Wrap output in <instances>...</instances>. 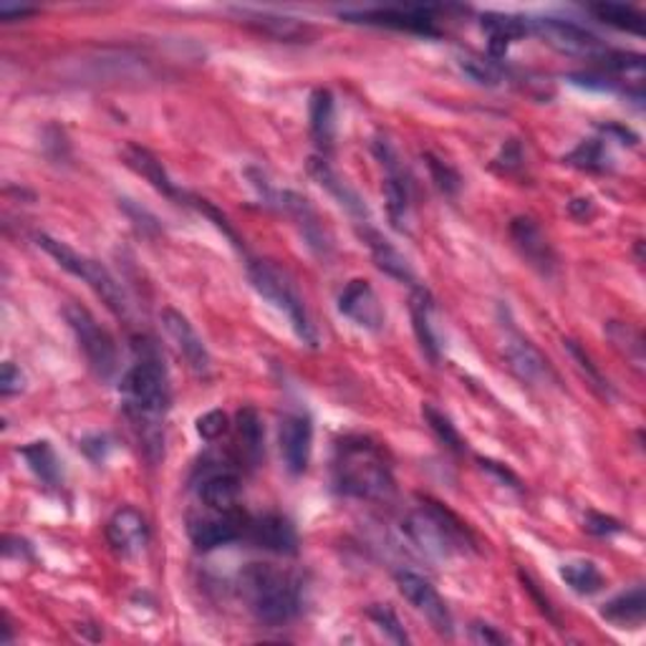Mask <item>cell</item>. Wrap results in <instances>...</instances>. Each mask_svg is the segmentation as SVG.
Wrapping results in <instances>:
<instances>
[{"label": "cell", "mask_w": 646, "mask_h": 646, "mask_svg": "<svg viewBox=\"0 0 646 646\" xmlns=\"http://www.w3.org/2000/svg\"><path fill=\"white\" fill-rule=\"evenodd\" d=\"M122 409L141 450L149 460H157L165 450V422L170 412V376L157 347L149 339L134 343V364L122 376Z\"/></svg>", "instance_id": "1"}, {"label": "cell", "mask_w": 646, "mask_h": 646, "mask_svg": "<svg viewBox=\"0 0 646 646\" xmlns=\"http://www.w3.org/2000/svg\"><path fill=\"white\" fill-rule=\"evenodd\" d=\"M331 480L337 492L356 500L387 502L397 492L387 452L362 434H347L333 444Z\"/></svg>", "instance_id": "2"}, {"label": "cell", "mask_w": 646, "mask_h": 646, "mask_svg": "<svg viewBox=\"0 0 646 646\" xmlns=\"http://www.w3.org/2000/svg\"><path fill=\"white\" fill-rule=\"evenodd\" d=\"M240 593L250 614L265 626H283L298 616V578L271 564H250L240 570Z\"/></svg>", "instance_id": "3"}, {"label": "cell", "mask_w": 646, "mask_h": 646, "mask_svg": "<svg viewBox=\"0 0 646 646\" xmlns=\"http://www.w3.org/2000/svg\"><path fill=\"white\" fill-rule=\"evenodd\" d=\"M401 528H405L407 539L430 558L465 556L477 545L463 520L434 500H422V506H417L405 518Z\"/></svg>", "instance_id": "4"}, {"label": "cell", "mask_w": 646, "mask_h": 646, "mask_svg": "<svg viewBox=\"0 0 646 646\" xmlns=\"http://www.w3.org/2000/svg\"><path fill=\"white\" fill-rule=\"evenodd\" d=\"M248 279L253 283L260 298H265L268 304L285 314L288 318L291 329L296 337L306 343V347L316 349L318 347V331L314 318H310L308 308L296 291V285L291 283L288 275H285L279 265L268 263V260H250L248 263Z\"/></svg>", "instance_id": "5"}, {"label": "cell", "mask_w": 646, "mask_h": 646, "mask_svg": "<svg viewBox=\"0 0 646 646\" xmlns=\"http://www.w3.org/2000/svg\"><path fill=\"white\" fill-rule=\"evenodd\" d=\"M36 246L44 250V253L52 256L64 271H69L73 279H79L89 285L91 291L97 293L99 298L104 301L106 308L112 310L114 316L127 318L129 316V298L124 293L122 283L109 273V268L99 263L94 258H87L73 250L66 242L52 238V235H36Z\"/></svg>", "instance_id": "6"}, {"label": "cell", "mask_w": 646, "mask_h": 646, "mask_svg": "<svg viewBox=\"0 0 646 646\" xmlns=\"http://www.w3.org/2000/svg\"><path fill=\"white\" fill-rule=\"evenodd\" d=\"M66 324L77 337L79 351L87 359V366L94 372L99 379L109 382L120 369V351H116V341L112 339L102 324L91 316V310H87L79 304H69L64 308Z\"/></svg>", "instance_id": "7"}, {"label": "cell", "mask_w": 646, "mask_h": 646, "mask_svg": "<svg viewBox=\"0 0 646 646\" xmlns=\"http://www.w3.org/2000/svg\"><path fill=\"white\" fill-rule=\"evenodd\" d=\"M372 149L384 170V197H387L389 220L397 230H407L409 213H412V188H409L405 165L389 139L376 137Z\"/></svg>", "instance_id": "8"}, {"label": "cell", "mask_w": 646, "mask_h": 646, "mask_svg": "<svg viewBox=\"0 0 646 646\" xmlns=\"http://www.w3.org/2000/svg\"><path fill=\"white\" fill-rule=\"evenodd\" d=\"M250 518L246 510L230 508V510H213L209 515L190 518L188 533L190 541L197 551H215L223 545H230L240 539H248Z\"/></svg>", "instance_id": "9"}, {"label": "cell", "mask_w": 646, "mask_h": 646, "mask_svg": "<svg viewBox=\"0 0 646 646\" xmlns=\"http://www.w3.org/2000/svg\"><path fill=\"white\" fill-rule=\"evenodd\" d=\"M531 33H539L545 44L558 48L560 54L568 56H581L601 61L609 54V48L603 46V41L591 33L589 29L578 26L574 21H560V19H531Z\"/></svg>", "instance_id": "10"}, {"label": "cell", "mask_w": 646, "mask_h": 646, "mask_svg": "<svg viewBox=\"0 0 646 646\" xmlns=\"http://www.w3.org/2000/svg\"><path fill=\"white\" fill-rule=\"evenodd\" d=\"M394 578H397V589L401 591V596L412 603L419 614L430 621L434 632L450 639V636L455 634V619H452V611L447 607V601L440 596V591L434 589L424 576L415 574V570L401 568L394 574Z\"/></svg>", "instance_id": "11"}, {"label": "cell", "mask_w": 646, "mask_h": 646, "mask_svg": "<svg viewBox=\"0 0 646 646\" xmlns=\"http://www.w3.org/2000/svg\"><path fill=\"white\" fill-rule=\"evenodd\" d=\"M506 359L510 372H513L520 382L528 384V387L545 389L551 387V384H558V376L553 372L548 359H545L523 333L513 329V326H508L506 333Z\"/></svg>", "instance_id": "12"}, {"label": "cell", "mask_w": 646, "mask_h": 646, "mask_svg": "<svg viewBox=\"0 0 646 646\" xmlns=\"http://www.w3.org/2000/svg\"><path fill=\"white\" fill-rule=\"evenodd\" d=\"M162 326L190 372L200 376V379H207V376L213 374V359H209V351L205 347V341L200 339V333L195 331V326L174 308L162 310Z\"/></svg>", "instance_id": "13"}, {"label": "cell", "mask_w": 646, "mask_h": 646, "mask_svg": "<svg viewBox=\"0 0 646 646\" xmlns=\"http://www.w3.org/2000/svg\"><path fill=\"white\" fill-rule=\"evenodd\" d=\"M240 475L238 469L223 463H209L197 467L195 473V490L197 498L205 502L209 510H230L238 508L240 498Z\"/></svg>", "instance_id": "14"}, {"label": "cell", "mask_w": 646, "mask_h": 646, "mask_svg": "<svg viewBox=\"0 0 646 646\" xmlns=\"http://www.w3.org/2000/svg\"><path fill=\"white\" fill-rule=\"evenodd\" d=\"M434 8H366V11H347L341 19L366 23V26H384L422 36H438V26L432 19Z\"/></svg>", "instance_id": "15"}, {"label": "cell", "mask_w": 646, "mask_h": 646, "mask_svg": "<svg viewBox=\"0 0 646 646\" xmlns=\"http://www.w3.org/2000/svg\"><path fill=\"white\" fill-rule=\"evenodd\" d=\"M339 314L347 316L351 324L359 326L369 333H376L384 329V308L379 304V296L372 288V283L364 279H354L343 285L339 293Z\"/></svg>", "instance_id": "16"}, {"label": "cell", "mask_w": 646, "mask_h": 646, "mask_svg": "<svg viewBox=\"0 0 646 646\" xmlns=\"http://www.w3.org/2000/svg\"><path fill=\"white\" fill-rule=\"evenodd\" d=\"M281 457L291 475H304L314 452V422L306 412H288L281 419L279 430Z\"/></svg>", "instance_id": "17"}, {"label": "cell", "mask_w": 646, "mask_h": 646, "mask_svg": "<svg viewBox=\"0 0 646 646\" xmlns=\"http://www.w3.org/2000/svg\"><path fill=\"white\" fill-rule=\"evenodd\" d=\"M106 541L122 558H137L149 543L147 518L137 508H120L109 518Z\"/></svg>", "instance_id": "18"}, {"label": "cell", "mask_w": 646, "mask_h": 646, "mask_svg": "<svg viewBox=\"0 0 646 646\" xmlns=\"http://www.w3.org/2000/svg\"><path fill=\"white\" fill-rule=\"evenodd\" d=\"M510 238H513L518 253L531 263L535 271L551 275L556 271V253H553L548 238H545L541 225L531 217H515L510 223Z\"/></svg>", "instance_id": "19"}, {"label": "cell", "mask_w": 646, "mask_h": 646, "mask_svg": "<svg viewBox=\"0 0 646 646\" xmlns=\"http://www.w3.org/2000/svg\"><path fill=\"white\" fill-rule=\"evenodd\" d=\"M248 541L256 543L258 548L281 553V556H293L298 551V531L285 515L268 513L260 518H250Z\"/></svg>", "instance_id": "20"}, {"label": "cell", "mask_w": 646, "mask_h": 646, "mask_svg": "<svg viewBox=\"0 0 646 646\" xmlns=\"http://www.w3.org/2000/svg\"><path fill=\"white\" fill-rule=\"evenodd\" d=\"M308 172L314 174V180L321 184L324 190H329L333 197L339 200V205L341 207H347V213L354 217L356 220V225L359 228H362V225H366V223H372V217H369V209H366V205H364V200L356 195L354 190L349 188L347 182H343L339 174H337V170H333V167L329 165V159L326 157H310V162H308Z\"/></svg>", "instance_id": "21"}, {"label": "cell", "mask_w": 646, "mask_h": 646, "mask_svg": "<svg viewBox=\"0 0 646 646\" xmlns=\"http://www.w3.org/2000/svg\"><path fill=\"white\" fill-rule=\"evenodd\" d=\"M362 238L369 246V253H372L374 263L379 271H384L387 275H392L394 281L399 283H407V285H417V279H415V271L412 265H409V260L399 253L397 248H394V242H389L384 235L374 228L372 223L362 225Z\"/></svg>", "instance_id": "22"}, {"label": "cell", "mask_w": 646, "mask_h": 646, "mask_svg": "<svg viewBox=\"0 0 646 646\" xmlns=\"http://www.w3.org/2000/svg\"><path fill=\"white\" fill-rule=\"evenodd\" d=\"M122 159H124V165L132 167V170L137 172L139 178H145L157 192H162L165 197L182 200V203L188 200V195H184L178 184L172 182V178L167 174L162 162H159V159L152 152H149V149L139 147V145H127L122 149Z\"/></svg>", "instance_id": "23"}, {"label": "cell", "mask_w": 646, "mask_h": 646, "mask_svg": "<svg viewBox=\"0 0 646 646\" xmlns=\"http://www.w3.org/2000/svg\"><path fill=\"white\" fill-rule=\"evenodd\" d=\"M308 120L310 137H314L318 155L329 157L333 149V139H337V104H333V94L329 89H318L310 94Z\"/></svg>", "instance_id": "24"}, {"label": "cell", "mask_w": 646, "mask_h": 646, "mask_svg": "<svg viewBox=\"0 0 646 646\" xmlns=\"http://www.w3.org/2000/svg\"><path fill=\"white\" fill-rule=\"evenodd\" d=\"M409 310H412L415 337L419 341V349H422V354L430 359L432 364H438L442 347H440L438 331H434V301L430 293L415 285L412 301H409Z\"/></svg>", "instance_id": "25"}, {"label": "cell", "mask_w": 646, "mask_h": 646, "mask_svg": "<svg viewBox=\"0 0 646 646\" xmlns=\"http://www.w3.org/2000/svg\"><path fill=\"white\" fill-rule=\"evenodd\" d=\"M483 31L490 41V56L500 58L508 52V46L513 41L523 38L531 33V19H520V15H502V13H488L483 15Z\"/></svg>", "instance_id": "26"}, {"label": "cell", "mask_w": 646, "mask_h": 646, "mask_svg": "<svg viewBox=\"0 0 646 646\" xmlns=\"http://www.w3.org/2000/svg\"><path fill=\"white\" fill-rule=\"evenodd\" d=\"M235 434H238V450L242 463L248 467H258L260 460H263V447H265V432L263 422L253 407H246L238 412L235 419Z\"/></svg>", "instance_id": "27"}, {"label": "cell", "mask_w": 646, "mask_h": 646, "mask_svg": "<svg viewBox=\"0 0 646 646\" xmlns=\"http://www.w3.org/2000/svg\"><path fill=\"white\" fill-rule=\"evenodd\" d=\"M646 611V593L644 586H634V589L621 591L614 599H609L601 607V616L619 628L626 626H639L644 621Z\"/></svg>", "instance_id": "28"}, {"label": "cell", "mask_w": 646, "mask_h": 646, "mask_svg": "<svg viewBox=\"0 0 646 646\" xmlns=\"http://www.w3.org/2000/svg\"><path fill=\"white\" fill-rule=\"evenodd\" d=\"M21 455L26 457L31 473L48 488H56L61 483V463H58L52 442H31L21 450Z\"/></svg>", "instance_id": "29"}, {"label": "cell", "mask_w": 646, "mask_h": 646, "mask_svg": "<svg viewBox=\"0 0 646 646\" xmlns=\"http://www.w3.org/2000/svg\"><path fill=\"white\" fill-rule=\"evenodd\" d=\"M607 337L611 343L626 356V362H632L634 369H644V337L639 329H634L632 324L621 321H609L607 324Z\"/></svg>", "instance_id": "30"}, {"label": "cell", "mask_w": 646, "mask_h": 646, "mask_svg": "<svg viewBox=\"0 0 646 646\" xmlns=\"http://www.w3.org/2000/svg\"><path fill=\"white\" fill-rule=\"evenodd\" d=\"M560 578L581 596H591L603 589V576L591 560H570L560 566Z\"/></svg>", "instance_id": "31"}, {"label": "cell", "mask_w": 646, "mask_h": 646, "mask_svg": "<svg viewBox=\"0 0 646 646\" xmlns=\"http://www.w3.org/2000/svg\"><path fill=\"white\" fill-rule=\"evenodd\" d=\"M589 11L596 15V19L609 23V26H614V29L628 31V33H642L644 31V15L632 5L599 3V5H591Z\"/></svg>", "instance_id": "32"}, {"label": "cell", "mask_w": 646, "mask_h": 646, "mask_svg": "<svg viewBox=\"0 0 646 646\" xmlns=\"http://www.w3.org/2000/svg\"><path fill=\"white\" fill-rule=\"evenodd\" d=\"M240 19H246V23L256 26L260 33H268V36L275 38H298L304 29L298 26L293 19H285V15H273V13H260V11H240Z\"/></svg>", "instance_id": "33"}, {"label": "cell", "mask_w": 646, "mask_h": 646, "mask_svg": "<svg viewBox=\"0 0 646 646\" xmlns=\"http://www.w3.org/2000/svg\"><path fill=\"white\" fill-rule=\"evenodd\" d=\"M422 415H424V422L430 430L438 434V440L444 444V447L457 452V455H463L465 452V440L463 434L457 432V427L452 424V419L438 409L434 405H424L422 407Z\"/></svg>", "instance_id": "34"}, {"label": "cell", "mask_w": 646, "mask_h": 646, "mask_svg": "<svg viewBox=\"0 0 646 646\" xmlns=\"http://www.w3.org/2000/svg\"><path fill=\"white\" fill-rule=\"evenodd\" d=\"M460 69H463L473 81L483 83V87H500L502 81V69L492 56H480V54L460 56Z\"/></svg>", "instance_id": "35"}, {"label": "cell", "mask_w": 646, "mask_h": 646, "mask_svg": "<svg viewBox=\"0 0 646 646\" xmlns=\"http://www.w3.org/2000/svg\"><path fill=\"white\" fill-rule=\"evenodd\" d=\"M607 147H603L601 139H589V141H581L574 152L568 155V162L574 167H581V170H589V172H603L607 170Z\"/></svg>", "instance_id": "36"}, {"label": "cell", "mask_w": 646, "mask_h": 646, "mask_svg": "<svg viewBox=\"0 0 646 646\" xmlns=\"http://www.w3.org/2000/svg\"><path fill=\"white\" fill-rule=\"evenodd\" d=\"M564 343H566V351L570 354V359H574L576 366L581 369V374L586 376V379L591 382V387H593L596 392H599V394H603V397H609V394H611L609 379L601 374V369L591 362V356L586 354V351H583L581 347H578L576 341H570V339H568V341H564Z\"/></svg>", "instance_id": "37"}, {"label": "cell", "mask_w": 646, "mask_h": 646, "mask_svg": "<svg viewBox=\"0 0 646 646\" xmlns=\"http://www.w3.org/2000/svg\"><path fill=\"white\" fill-rule=\"evenodd\" d=\"M369 619L374 621L376 628L384 632V636H387L389 642H394V644H407L409 642L405 626H401V621L397 619V614H394L389 607H382V603H376V607L369 609Z\"/></svg>", "instance_id": "38"}, {"label": "cell", "mask_w": 646, "mask_h": 646, "mask_svg": "<svg viewBox=\"0 0 646 646\" xmlns=\"http://www.w3.org/2000/svg\"><path fill=\"white\" fill-rule=\"evenodd\" d=\"M427 165H430V172L434 182H438V188L444 192V195H457L460 190V174L452 170L450 165H444L442 159L427 155Z\"/></svg>", "instance_id": "39"}, {"label": "cell", "mask_w": 646, "mask_h": 646, "mask_svg": "<svg viewBox=\"0 0 646 646\" xmlns=\"http://www.w3.org/2000/svg\"><path fill=\"white\" fill-rule=\"evenodd\" d=\"M225 430H228V417L220 409H213V412L197 419V432L203 440H217Z\"/></svg>", "instance_id": "40"}, {"label": "cell", "mask_w": 646, "mask_h": 646, "mask_svg": "<svg viewBox=\"0 0 646 646\" xmlns=\"http://www.w3.org/2000/svg\"><path fill=\"white\" fill-rule=\"evenodd\" d=\"M469 639H473L475 644H508L510 639L502 632H498V628L485 624V621H475L473 626H469Z\"/></svg>", "instance_id": "41"}, {"label": "cell", "mask_w": 646, "mask_h": 646, "mask_svg": "<svg viewBox=\"0 0 646 646\" xmlns=\"http://www.w3.org/2000/svg\"><path fill=\"white\" fill-rule=\"evenodd\" d=\"M586 531L593 535H614V533H621V523L609 515L591 513L589 518H586Z\"/></svg>", "instance_id": "42"}, {"label": "cell", "mask_w": 646, "mask_h": 646, "mask_svg": "<svg viewBox=\"0 0 646 646\" xmlns=\"http://www.w3.org/2000/svg\"><path fill=\"white\" fill-rule=\"evenodd\" d=\"M23 389V374L21 369H15L11 362L3 364V374H0V392L3 397H11V394H19Z\"/></svg>", "instance_id": "43"}, {"label": "cell", "mask_w": 646, "mask_h": 646, "mask_svg": "<svg viewBox=\"0 0 646 646\" xmlns=\"http://www.w3.org/2000/svg\"><path fill=\"white\" fill-rule=\"evenodd\" d=\"M480 465H483V469H488V473H492L495 477H500L502 483H510V488L520 490V480H518V475L510 473V469H508L506 465H500V463H492V460H480Z\"/></svg>", "instance_id": "44"}, {"label": "cell", "mask_w": 646, "mask_h": 646, "mask_svg": "<svg viewBox=\"0 0 646 646\" xmlns=\"http://www.w3.org/2000/svg\"><path fill=\"white\" fill-rule=\"evenodd\" d=\"M520 578H523V586H525V591L531 593L535 601H539V609L543 611V614L548 616V619H553V621H558V619H556V614H553V609H551V601H548V599H543L541 591H539V586H535V583L531 581V576H525L523 570H520Z\"/></svg>", "instance_id": "45"}, {"label": "cell", "mask_w": 646, "mask_h": 646, "mask_svg": "<svg viewBox=\"0 0 646 646\" xmlns=\"http://www.w3.org/2000/svg\"><path fill=\"white\" fill-rule=\"evenodd\" d=\"M33 13H36V8H29V5H8V3L0 5V19L3 21L29 19V15H33Z\"/></svg>", "instance_id": "46"}, {"label": "cell", "mask_w": 646, "mask_h": 646, "mask_svg": "<svg viewBox=\"0 0 646 646\" xmlns=\"http://www.w3.org/2000/svg\"><path fill=\"white\" fill-rule=\"evenodd\" d=\"M11 642H13V626L8 624L5 616H3V634H0V646H5V644H11Z\"/></svg>", "instance_id": "47"}]
</instances>
